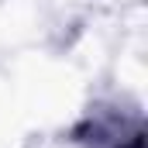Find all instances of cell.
Listing matches in <instances>:
<instances>
[{
    "label": "cell",
    "instance_id": "6da1fadb",
    "mask_svg": "<svg viewBox=\"0 0 148 148\" xmlns=\"http://www.w3.org/2000/svg\"><path fill=\"white\" fill-rule=\"evenodd\" d=\"M73 141L83 148H141L145 127L138 114H124L117 107H90L73 127Z\"/></svg>",
    "mask_w": 148,
    "mask_h": 148
}]
</instances>
